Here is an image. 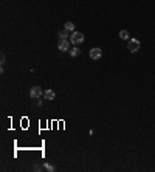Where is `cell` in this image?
<instances>
[{
    "label": "cell",
    "instance_id": "5",
    "mask_svg": "<svg viewBox=\"0 0 155 172\" xmlns=\"http://www.w3.org/2000/svg\"><path fill=\"white\" fill-rule=\"evenodd\" d=\"M101 56H103V51H101V48H92V50H90V59L98 60Z\"/></svg>",
    "mask_w": 155,
    "mask_h": 172
},
{
    "label": "cell",
    "instance_id": "8",
    "mask_svg": "<svg viewBox=\"0 0 155 172\" xmlns=\"http://www.w3.org/2000/svg\"><path fill=\"white\" fill-rule=\"evenodd\" d=\"M64 28H65L67 31H70V33H75V23H73V22H67V23L64 25Z\"/></svg>",
    "mask_w": 155,
    "mask_h": 172
},
{
    "label": "cell",
    "instance_id": "4",
    "mask_svg": "<svg viewBox=\"0 0 155 172\" xmlns=\"http://www.w3.org/2000/svg\"><path fill=\"white\" fill-rule=\"evenodd\" d=\"M57 48H59V51H70V42H68V39H60L59 44H57Z\"/></svg>",
    "mask_w": 155,
    "mask_h": 172
},
{
    "label": "cell",
    "instance_id": "11",
    "mask_svg": "<svg viewBox=\"0 0 155 172\" xmlns=\"http://www.w3.org/2000/svg\"><path fill=\"white\" fill-rule=\"evenodd\" d=\"M44 168H45L47 171H50V172L55 171V166H53V164H50V163H45V164H44Z\"/></svg>",
    "mask_w": 155,
    "mask_h": 172
},
{
    "label": "cell",
    "instance_id": "7",
    "mask_svg": "<svg viewBox=\"0 0 155 172\" xmlns=\"http://www.w3.org/2000/svg\"><path fill=\"white\" fill-rule=\"evenodd\" d=\"M79 54H81V50L78 48V45L73 47V48H70V56H71V58H78Z\"/></svg>",
    "mask_w": 155,
    "mask_h": 172
},
{
    "label": "cell",
    "instance_id": "2",
    "mask_svg": "<svg viewBox=\"0 0 155 172\" xmlns=\"http://www.w3.org/2000/svg\"><path fill=\"white\" fill-rule=\"evenodd\" d=\"M127 50L132 51V53H137L140 50V40L137 39H130L129 42H127Z\"/></svg>",
    "mask_w": 155,
    "mask_h": 172
},
{
    "label": "cell",
    "instance_id": "3",
    "mask_svg": "<svg viewBox=\"0 0 155 172\" xmlns=\"http://www.w3.org/2000/svg\"><path fill=\"white\" fill-rule=\"evenodd\" d=\"M42 95H44V92H42V88H40V87H37V85L31 87V90H30V96H31L33 99H39Z\"/></svg>",
    "mask_w": 155,
    "mask_h": 172
},
{
    "label": "cell",
    "instance_id": "9",
    "mask_svg": "<svg viewBox=\"0 0 155 172\" xmlns=\"http://www.w3.org/2000/svg\"><path fill=\"white\" fill-rule=\"evenodd\" d=\"M59 37H60V39H68V37H70V31H67V30L64 28L62 31H59Z\"/></svg>",
    "mask_w": 155,
    "mask_h": 172
},
{
    "label": "cell",
    "instance_id": "1",
    "mask_svg": "<svg viewBox=\"0 0 155 172\" xmlns=\"http://www.w3.org/2000/svg\"><path fill=\"white\" fill-rule=\"evenodd\" d=\"M70 39H71V44L73 45H81L84 42V34L82 33H79V31H75V33H71V36H70Z\"/></svg>",
    "mask_w": 155,
    "mask_h": 172
},
{
    "label": "cell",
    "instance_id": "10",
    "mask_svg": "<svg viewBox=\"0 0 155 172\" xmlns=\"http://www.w3.org/2000/svg\"><path fill=\"white\" fill-rule=\"evenodd\" d=\"M119 37L124 39V40L129 39V31H127V30H121V31H119Z\"/></svg>",
    "mask_w": 155,
    "mask_h": 172
},
{
    "label": "cell",
    "instance_id": "6",
    "mask_svg": "<svg viewBox=\"0 0 155 172\" xmlns=\"http://www.w3.org/2000/svg\"><path fill=\"white\" fill-rule=\"evenodd\" d=\"M44 98L47 99V101H53L56 98V92L55 90H45L44 92Z\"/></svg>",
    "mask_w": 155,
    "mask_h": 172
}]
</instances>
